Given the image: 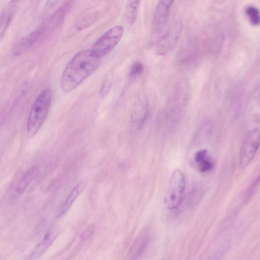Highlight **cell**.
Returning a JSON list of instances; mask_svg holds the SVG:
<instances>
[{"label": "cell", "mask_w": 260, "mask_h": 260, "mask_svg": "<svg viewBox=\"0 0 260 260\" xmlns=\"http://www.w3.org/2000/svg\"><path fill=\"white\" fill-rule=\"evenodd\" d=\"M100 58L91 49L82 50L72 58L61 76L60 85L66 93L75 89L99 67Z\"/></svg>", "instance_id": "cell-1"}, {"label": "cell", "mask_w": 260, "mask_h": 260, "mask_svg": "<svg viewBox=\"0 0 260 260\" xmlns=\"http://www.w3.org/2000/svg\"><path fill=\"white\" fill-rule=\"evenodd\" d=\"M52 101L50 88L43 89L36 98L29 111L26 122V132L29 136L35 135L46 118Z\"/></svg>", "instance_id": "cell-2"}, {"label": "cell", "mask_w": 260, "mask_h": 260, "mask_svg": "<svg viewBox=\"0 0 260 260\" xmlns=\"http://www.w3.org/2000/svg\"><path fill=\"white\" fill-rule=\"evenodd\" d=\"M186 179L183 172L176 169L172 173L165 197L167 208L172 212H177L180 209L184 197Z\"/></svg>", "instance_id": "cell-3"}, {"label": "cell", "mask_w": 260, "mask_h": 260, "mask_svg": "<svg viewBox=\"0 0 260 260\" xmlns=\"http://www.w3.org/2000/svg\"><path fill=\"white\" fill-rule=\"evenodd\" d=\"M123 31L121 25L111 27L95 41L91 48V51L99 58L106 55L119 43Z\"/></svg>", "instance_id": "cell-4"}, {"label": "cell", "mask_w": 260, "mask_h": 260, "mask_svg": "<svg viewBox=\"0 0 260 260\" xmlns=\"http://www.w3.org/2000/svg\"><path fill=\"white\" fill-rule=\"evenodd\" d=\"M260 144V131L254 128L249 132L243 140L239 162L242 168H246L253 159Z\"/></svg>", "instance_id": "cell-5"}, {"label": "cell", "mask_w": 260, "mask_h": 260, "mask_svg": "<svg viewBox=\"0 0 260 260\" xmlns=\"http://www.w3.org/2000/svg\"><path fill=\"white\" fill-rule=\"evenodd\" d=\"M182 25L180 22L172 25L160 38L156 50L160 55H166L171 52L177 44L180 37Z\"/></svg>", "instance_id": "cell-6"}, {"label": "cell", "mask_w": 260, "mask_h": 260, "mask_svg": "<svg viewBox=\"0 0 260 260\" xmlns=\"http://www.w3.org/2000/svg\"><path fill=\"white\" fill-rule=\"evenodd\" d=\"M174 1H160L157 3L153 19V26L156 33L161 32L166 26Z\"/></svg>", "instance_id": "cell-7"}, {"label": "cell", "mask_w": 260, "mask_h": 260, "mask_svg": "<svg viewBox=\"0 0 260 260\" xmlns=\"http://www.w3.org/2000/svg\"><path fill=\"white\" fill-rule=\"evenodd\" d=\"M150 240V233L148 230H144L140 233L129 248V260H137L145 251Z\"/></svg>", "instance_id": "cell-8"}, {"label": "cell", "mask_w": 260, "mask_h": 260, "mask_svg": "<svg viewBox=\"0 0 260 260\" xmlns=\"http://www.w3.org/2000/svg\"><path fill=\"white\" fill-rule=\"evenodd\" d=\"M57 235V231H49L24 260H37L40 258L52 244Z\"/></svg>", "instance_id": "cell-9"}, {"label": "cell", "mask_w": 260, "mask_h": 260, "mask_svg": "<svg viewBox=\"0 0 260 260\" xmlns=\"http://www.w3.org/2000/svg\"><path fill=\"white\" fill-rule=\"evenodd\" d=\"M73 1L66 2L52 14L49 18L47 23L42 26L44 32L48 29H55L62 23L73 6Z\"/></svg>", "instance_id": "cell-10"}, {"label": "cell", "mask_w": 260, "mask_h": 260, "mask_svg": "<svg viewBox=\"0 0 260 260\" xmlns=\"http://www.w3.org/2000/svg\"><path fill=\"white\" fill-rule=\"evenodd\" d=\"M44 33L40 27L21 38L13 47L12 52L15 55H19L27 50Z\"/></svg>", "instance_id": "cell-11"}, {"label": "cell", "mask_w": 260, "mask_h": 260, "mask_svg": "<svg viewBox=\"0 0 260 260\" xmlns=\"http://www.w3.org/2000/svg\"><path fill=\"white\" fill-rule=\"evenodd\" d=\"M148 103L145 96L139 98L135 103L131 118L133 123L141 126L145 121L148 113Z\"/></svg>", "instance_id": "cell-12"}, {"label": "cell", "mask_w": 260, "mask_h": 260, "mask_svg": "<svg viewBox=\"0 0 260 260\" xmlns=\"http://www.w3.org/2000/svg\"><path fill=\"white\" fill-rule=\"evenodd\" d=\"M194 160L201 173H207L214 168L213 160L206 149L200 150L194 155Z\"/></svg>", "instance_id": "cell-13"}, {"label": "cell", "mask_w": 260, "mask_h": 260, "mask_svg": "<svg viewBox=\"0 0 260 260\" xmlns=\"http://www.w3.org/2000/svg\"><path fill=\"white\" fill-rule=\"evenodd\" d=\"M39 168L38 166L34 165L29 168L19 181L16 187V191L18 194L23 193L29 184L38 176Z\"/></svg>", "instance_id": "cell-14"}, {"label": "cell", "mask_w": 260, "mask_h": 260, "mask_svg": "<svg viewBox=\"0 0 260 260\" xmlns=\"http://www.w3.org/2000/svg\"><path fill=\"white\" fill-rule=\"evenodd\" d=\"M16 1H11L5 7L1 12V38L2 39L3 35L7 29L14 13V10Z\"/></svg>", "instance_id": "cell-15"}, {"label": "cell", "mask_w": 260, "mask_h": 260, "mask_svg": "<svg viewBox=\"0 0 260 260\" xmlns=\"http://www.w3.org/2000/svg\"><path fill=\"white\" fill-rule=\"evenodd\" d=\"M84 186L82 183H78L72 190L66 198L62 206L60 207L58 214V217L64 215L71 207L75 200L84 189Z\"/></svg>", "instance_id": "cell-16"}, {"label": "cell", "mask_w": 260, "mask_h": 260, "mask_svg": "<svg viewBox=\"0 0 260 260\" xmlns=\"http://www.w3.org/2000/svg\"><path fill=\"white\" fill-rule=\"evenodd\" d=\"M140 1H129L125 7V18L128 24L133 25L136 21L139 10Z\"/></svg>", "instance_id": "cell-17"}, {"label": "cell", "mask_w": 260, "mask_h": 260, "mask_svg": "<svg viewBox=\"0 0 260 260\" xmlns=\"http://www.w3.org/2000/svg\"><path fill=\"white\" fill-rule=\"evenodd\" d=\"M245 13L250 23L254 26L260 24V10L253 6H248L245 9Z\"/></svg>", "instance_id": "cell-18"}, {"label": "cell", "mask_w": 260, "mask_h": 260, "mask_svg": "<svg viewBox=\"0 0 260 260\" xmlns=\"http://www.w3.org/2000/svg\"><path fill=\"white\" fill-rule=\"evenodd\" d=\"M194 47L191 43H188L184 47L180 53L179 58L181 62L188 61L193 58L194 55Z\"/></svg>", "instance_id": "cell-19"}, {"label": "cell", "mask_w": 260, "mask_h": 260, "mask_svg": "<svg viewBox=\"0 0 260 260\" xmlns=\"http://www.w3.org/2000/svg\"><path fill=\"white\" fill-rule=\"evenodd\" d=\"M144 67L143 64L140 61H136L132 65L130 71L129 76L132 78H135L140 76L144 71Z\"/></svg>", "instance_id": "cell-20"}, {"label": "cell", "mask_w": 260, "mask_h": 260, "mask_svg": "<svg viewBox=\"0 0 260 260\" xmlns=\"http://www.w3.org/2000/svg\"><path fill=\"white\" fill-rule=\"evenodd\" d=\"M94 231L93 228H87L82 233V238L83 239H86L90 238V237L92 236V235H93Z\"/></svg>", "instance_id": "cell-21"}, {"label": "cell", "mask_w": 260, "mask_h": 260, "mask_svg": "<svg viewBox=\"0 0 260 260\" xmlns=\"http://www.w3.org/2000/svg\"><path fill=\"white\" fill-rule=\"evenodd\" d=\"M110 84L109 83L105 82L104 84L103 85L102 88L101 89L102 93L103 94H105L107 93L108 91L110 89Z\"/></svg>", "instance_id": "cell-22"}]
</instances>
